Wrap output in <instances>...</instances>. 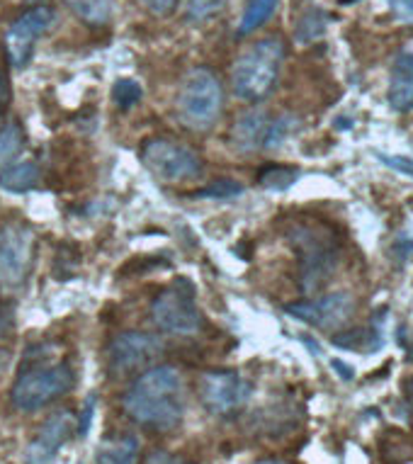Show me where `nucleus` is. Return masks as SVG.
<instances>
[{"label": "nucleus", "instance_id": "nucleus-3", "mask_svg": "<svg viewBox=\"0 0 413 464\" xmlns=\"http://www.w3.org/2000/svg\"><path fill=\"white\" fill-rule=\"evenodd\" d=\"M283 62L284 42L280 37H265L248 46L238 56L234 76H231L236 98L245 102H261L263 98H268L270 91L275 88Z\"/></svg>", "mask_w": 413, "mask_h": 464}, {"label": "nucleus", "instance_id": "nucleus-16", "mask_svg": "<svg viewBox=\"0 0 413 464\" xmlns=\"http://www.w3.org/2000/svg\"><path fill=\"white\" fill-rule=\"evenodd\" d=\"M139 440L134 435H117L100 445L95 464H137Z\"/></svg>", "mask_w": 413, "mask_h": 464}, {"label": "nucleus", "instance_id": "nucleus-7", "mask_svg": "<svg viewBox=\"0 0 413 464\" xmlns=\"http://www.w3.org/2000/svg\"><path fill=\"white\" fill-rule=\"evenodd\" d=\"M37 234L24 221H8L0 227V289L17 292L34 266Z\"/></svg>", "mask_w": 413, "mask_h": 464}, {"label": "nucleus", "instance_id": "nucleus-2", "mask_svg": "<svg viewBox=\"0 0 413 464\" xmlns=\"http://www.w3.org/2000/svg\"><path fill=\"white\" fill-rule=\"evenodd\" d=\"M287 238L297 253L299 287L306 295H314L331 280L338 266L341 244L336 234L322 221H297L287 228Z\"/></svg>", "mask_w": 413, "mask_h": 464}, {"label": "nucleus", "instance_id": "nucleus-13", "mask_svg": "<svg viewBox=\"0 0 413 464\" xmlns=\"http://www.w3.org/2000/svg\"><path fill=\"white\" fill-rule=\"evenodd\" d=\"M73 428H78L73 413H52V416L42 423V428H39L37 438L30 442V448L24 452V459L30 464H46L49 459H54L56 452H59V450L69 442L71 435H73Z\"/></svg>", "mask_w": 413, "mask_h": 464}, {"label": "nucleus", "instance_id": "nucleus-31", "mask_svg": "<svg viewBox=\"0 0 413 464\" xmlns=\"http://www.w3.org/2000/svg\"><path fill=\"white\" fill-rule=\"evenodd\" d=\"M144 464H195V462L185 459V457H176V455H170V452H163V450H153V452H149Z\"/></svg>", "mask_w": 413, "mask_h": 464}, {"label": "nucleus", "instance_id": "nucleus-4", "mask_svg": "<svg viewBox=\"0 0 413 464\" xmlns=\"http://www.w3.org/2000/svg\"><path fill=\"white\" fill-rule=\"evenodd\" d=\"M224 107L222 81L206 66H195L185 73L176 98L178 120L192 131H206L215 127Z\"/></svg>", "mask_w": 413, "mask_h": 464}, {"label": "nucleus", "instance_id": "nucleus-5", "mask_svg": "<svg viewBox=\"0 0 413 464\" xmlns=\"http://www.w3.org/2000/svg\"><path fill=\"white\" fill-rule=\"evenodd\" d=\"M151 319L161 331L173 335H195L202 328L195 285L185 277H178L173 285L158 292L151 302Z\"/></svg>", "mask_w": 413, "mask_h": 464}, {"label": "nucleus", "instance_id": "nucleus-40", "mask_svg": "<svg viewBox=\"0 0 413 464\" xmlns=\"http://www.w3.org/2000/svg\"><path fill=\"white\" fill-rule=\"evenodd\" d=\"M30 3H34V5H39V3H46V0H30Z\"/></svg>", "mask_w": 413, "mask_h": 464}, {"label": "nucleus", "instance_id": "nucleus-37", "mask_svg": "<svg viewBox=\"0 0 413 464\" xmlns=\"http://www.w3.org/2000/svg\"><path fill=\"white\" fill-rule=\"evenodd\" d=\"M408 334V341H401V345L406 348V355H408V360H413V331H406Z\"/></svg>", "mask_w": 413, "mask_h": 464}, {"label": "nucleus", "instance_id": "nucleus-17", "mask_svg": "<svg viewBox=\"0 0 413 464\" xmlns=\"http://www.w3.org/2000/svg\"><path fill=\"white\" fill-rule=\"evenodd\" d=\"M39 166L32 163V160H24V163H15V166H8L3 173H0V188L8 192H27L34 190L39 185Z\"/></svg>", "mask_w": 413, "mask_h": 464}, {"label": "nucleus", "instance_id": "nucleus-42", "mask_svg": "<svg viewBox=\"0 0 413 464\" xmlns=\"http://www.w3.org/2000/svg\"><path fill=\"white\" fill-rule=\"evenodd\" d=\"M411 394H413V380H411Z\"/></svg>", "mask_w": 413, "mask_h": 464}, {"label": "nucleus", "instance_id": "nucleus-38", "mask_svg": "<svg viewBox=\"0 0 413 464\" xmlns=\"http://www.w3.org/2000/svg\"><path fill=\"white\" fill-rule=\"evenodd\" d=\"M8 365H10L8 351H3V348H0V374H3V372H5V370H8Z\"/></svg>", "mask_w": 413, "mask_h": 464}, {"label": "nucleus", "instance_id": "nucleus-6", "mask_svg": "<svg viewBox=\"0 0 413 464\" xmlns=\"http://www.w3.org/2000/svg\"><path fill=\"white\" fill-rule=\"evenodd\" d=\"M73 370L66 362L49 367H32L23 370L17 382L13 384V403L24 413L44 409L63 394H69L73 387Z\"/></svg>", "mask_w": 413, "mask_h": 464}, {"label": "nucleus", "instance_id": "nucleus-33", "mask_svg": "<svg viewBox=\"0 0 413 464\" xmlns=\"http://www.w3.org/2000/svg\"><path fill=\"white\" fill-rule=\"evenodd\" d=\"M10 100H13V91H10L8 76L0 71V114H5V110L10 107Z\"/></svg>", "mask_w": 413, "mask_h": 464}, {"label": "nucleus", "instance_id": "nucleus-25", "mask_svg": "<svg viewBox=\"0 0 413 464\" xmlns=\"http://www.w3.org/2000/svg\"><path fill=\"white\" fill-rule=\"evenodd\" d=\"M238 195H244V185L231 180V178H219V180H212L205 188L192 192V198L197 199H234Z\"/></svg>", "mask_w": 413, "mask_h": 464}, {"label": "nucleus", "instance_id": "nucleus-28", "mask_svg": "<svg viewBox=\"0 0 413 464\" xmlns=\"http://www.w3.org/2000/svg\"><path fill=\"white\" fill-rule=\"evenodd\" d=\"M294 130H297V120H294L292 114H280V117H275V120H273V127H270L265 149H275V146H280Z\"/></svg>", "mask_w": 413, "mask_h": 464}, {"label": "nucleus", "instance_id": "nucleus-26", "mask_svg": "<svg viewBox=\"0 0 413 464\" xmlns=\"http://www.w3.org/2000/svg\"><path fill=\"white\" fill-rule=\"evenodd\" d=\"M141 98H144V91L134 78H120L112 85V100H115V105L120 110H131V107L141 102Z\"/></svg>", "mask_w": 413, "mask_h": 464}, {"label": "nucleus", "instance_id": "nucleus-11", "mask_svg": "<svg viewBox=\"0 0 413 464\" xmlns=\"http://www.w3.org/2000/svg\"><path fill=\"white\" fill-rule=\"evenodd\" d=\"M197 389L202 403L216 416L236 411L251 396V384L234 370H206L199 374Z\"/></svg>", "mask_w": 413, "mask_h": 464}, {"label": "nucleus", "instance_id": "nucleus-35", "mask_svg": "<svg viewBox=\"0 0 413 464\" xmlns=\"http://www.w3.org/2000/svg\"><path fill=\"white\" fill-rule=\"evenodd\" d=\"M10 326H13V319H10V314L5 309H0V338L8 334Z\"/></svg>", "mask_w": 413, "mask_h": 464}, {"label": "nucleus", "instance_id": "nucleus-9", "mask_svg": "<svg viewBox=\"0 0 413 464\" xmlns=\"http://www.w3.org/2000/svg\"><path fill=\"white\" fill-rule=\"evenodd\" d=\"M163 341L149 331H124L108 345V370L112 377H130L161 358Z\"/></svg>", "mask_w": 413, "mask_h": 464}, {"label": "nucleus", "instance_id": "nucleus-27", "mask_svg": "<svg viewBox=\"0 0 413 464\" xmlns=\"http://www.w3.org/2000/svg\"><path fill=\"white\" fill-rule=\"evenodd\" d=\"M226 0H187V20L190 23H202L222 13Z\"/></svg>", "mask_w": 413, "mask_h": 464}, {"label": "nucleus", "instance_id": "nucleus-20", "mask_svg": "<svg viewBox=\"0 0 413 464\" xmlns=\"http://www.w3.org/2000/svg\"><path fill=\"white\" fill-rule=\"evenodd\" d=\"M277 5H280V0H245L244 15H241L236 30L238 37H248L255 30H261L263 24L275 15Z\"/></svg>", "mask_w": 413, "mask_h": 464}, {"label": "nucleus", "instance_id": "nucleus-15", "mask_svg": "<svg viewBox=\"0 0 413 464\" xmlns=\"http://www.w3.org/2000/svg\"><path fill=\"white\" fill-rule=\"evenodd\" d=\"M387 102L394 112H411L413 110V53L399 52L389 73V91Z\"/></svg>", "mask_w": 413, "mask_h": 464}, {"label": "nucleus", "instance_id": "nucleus-34", "mask_svg": "<svg viewBox=\"0 0 413 464\" xmlns=\"http://www.w3.org/2000/svg\"><path fill=\"white\" fill-rule=\"evenodd\" d=\"M391 10L401 20H413V0H389Z\"/></svg>", "mask_w": 413, "mask_h": 464}, {"label": "nucleus", "instance_id": "nucleus-36", "mask_svg": "<svg viewBox=\"0 0 413 464\" xmlns=\"http://www.w3.org/2000/svg\"><path fill=\"white\" fill-rule=\"evenodd\" d=\"M331 365L336 367V372L343 377V380H352V372H351V367L345 365V362H341V360H333Z\"/></svg>", "mask_w": 413, "mask_h": 464}, {"label": "nucleus", "instance_id": "nucleus-21", "mask_svg": "<svg viewBox=\"0 0 413 464\" xmlns=\"http://www.w3.org/2000/svg\"><path fill=\"white\" fill-rule=\"evenodd\" d=\"M69 8L91 27H105L112 20V0H69Z\"/></svg>", "mask_w": 413, "mask_h": 464}, {"label": "nucleus", "instance_id": "nucleus-14", "mask_svg": "<svg viewBox=\"0 0 413 464\" xmlns=\"http://www.w3.org/2000/svg\"><path fill=\"white\" fill-rule=\"evenodd\" d=\"M273 120L268 112L263 110H251V112L241 114L231 130V141L236 146L238 151L251 153L258 151V149H265V141H268L270 127H273Z\"/></svg>", "mask_w": 413, "mask_h": 464}, {"label": "nucleus", "instance_id": "nucleus-23", "mask_svg": "<svg viewBox=\"0 0 413 464\" xmlns=\"http://www.w3.org/2000/svg\"><path fill=\"white\" fill-rule=\"evenodd\" d=\"M24 149V130L20 122H13L0 130V170L13 163Z\"/></svg>", "mask_w": 413, "mask_h": 464}, {"label": "nucleus", "instance_id": "nucleus-41", "mask_svg": "<svg viewBox=\"0 0 413 464\" xmlns=\"http://www.w3.org/2000/svg\"><path fill=\"white\" fill-rule=\"evenodd\" d=\"M341 3H358V0H341Z\"/></svg>", "mask_w": 413, "mask_h": 464}, {"label": "nucleus", "instance_id": "nucleus-22", "mask_svg": "<svg viewBox=\"0 0 413 464\" xmlns=\"http://www.w3.org/2000/svg\"><path fill=\"white\" fill-rule=\"evenodd\" d=\"M299 170L294 166H284V163H270L258 170V185L268 188V190H287L297 183Z\"/></svg>", "mask_w": 413, "mask_h": 464}, {"label": "nucleus", "instance_id": "nucleus-8", "mask_svg": "<svg viewBox=\"0 0 413 464\" xmlns=\"http://www.w3.org/2000/svg\"><path fill=\"white\" fill-rule=\"evenodd\" d=\"M141 163L163 183H183L202 173V159L197 151L163 137L144 141Z\"/></svg>", "mask_w": 413, "mask_h": 464}, {"label": "nucleus", "instance_id": "nucleus-30", "mask_svg": "<svg viewBox=\"0 0 413 464\" xmlns=\"http://www.w3.org/2000/svg\"><path fill=\"white\" fill-rule=\"evenodd\" d=\"M141 5H144L151 15L166 17L178 8V0H141Z\"/></svg>", "mask_w": 413, "mask_h": 464}, {"label": "nucleus", "instance_id": "nucleus-29", "mask_svg": "<svg viewBox=\"0 0 413 464\" xmlns=\"http://www.w3.org/2000/svg\"><path fill=\"white\" fill-rule=\"evenodd\" d=\"M377 159L382 160L384 166L399 170L401 176L413 178V159H406V156H384V153H377Z\"/></svg>", "mask_w": 413, "mask_h": 464}, {"label": "nucleus", "instance_id": "nucleus-32", "mask_svg": "<svg viewBox=\"0 0 413 464\" xmlns=\"http://www.w3.org/2000/svg\"><path fill=\"white\" fill-rule=\"evenodd\" d=\"M92 411H95V399H88L83 406V413H81V420H78V435H85L88 433V428H91V420H92Z\"/></svg>", "mask_w": 413, "mask_h": 464}, {"label": "nucleus", "instance_id": "nucleus-12", "mask_svg": "<svg viewBox=\"0 0 413 464\" xmlns=\"http://www.w3.org/2000/svg\"><path fill=\"white\" fill-rule=\"evenodd\" d=\"M54 20V10L46 5H34L20 15L5 32V53L13 69H24L32 59L37 39L49 30Z\"/></svg>", "mask_w": 413, "mask_h": 464}, {"label": "nucleus", "instance_id": "nucleus-39", "mask_svg": "<svg viewBox=\"0 0 413 464\" xmlns=\"http://www.w3.org/2000/svg\"><path fill=\"white\" fill-rule=\"evenodd\" d=\"M255 464H284V462H280V459H261V462H255Z\"/></svg>", "mask_w": 413, "mask_h": 464}, {"label": "nucleus", "instance_id": "nucleus-19", "mask_svg": "<svg viewBox=\"0 0 413 464\" xmlns=\"http://www.w3.org/2000/svg\"><path fill=\"white\" fill-rule=\"evenodd\" d=\"M331 343H333V345H341V348H348V351L372 353L375 348L382 345V334L377 331V326L348 328V331H338V334L331 335Z\"/></svg>", "mask_w": 413, "mask_h": 464}, {"label": "nucleus", "instance_id": "nucleus-1", "mask_svg": "<svg viewBox=\"0 0 413 464\" xmlns=\"http://www.w3.org/2000/svg\"><path fill=\"white\" fill-rule=\"evenodd\" d=\"M122 406L131 420L153 430H173L185 413V384L176 367H149L124 392Z\"/></svg>", "mask_w": 413, "mask_h": 464}, {"label": "nucleus", "instance_id": "nucleus-10", "mask_svg": "<svg viewBox=\"0 0 413 464\" xmlns=\"http://www.w3.org/2000/svg\"><path fill=\"white\" fill-rule=\"evenodd\" d=\"M284 312L306 326L338 331L351 321L352 312H355V299L348 292H331L323 297L292 302V304L284 306Z\"/></svg>", "mask_w": 413, "mask_h": 464}, {"label": "nucleus", "instance_id": "nucleus-24", "mask_svg": "<svg viewBox=\"0 0 413 464\" xmlns=\"http://www.w3.org/2000/svg\"><path fill=\"white\" fill-rule=\"evenodd\" d=\"M379 452L387 464H404L413 457V442L399 430H391L379 440Z\"/></svg>", "mask_w": 413, "mask_h": 464}, {"label": "nucleus", "instance_id": "nucleus-18", "mask_svg": "<svg viewBox=\"0 0 413 464\" xmlns=\"http://www.w3.org/2000/svg\"><path fill=\"white\" fill-rule=\"evenodd\" d=\"M326 27H329V13L319 5H309L299 13L297 23H294V39L299 44H309V42L323 37Z\"/></svg>", "mask_w": 413, "mask_h": 464}]
</instances>
